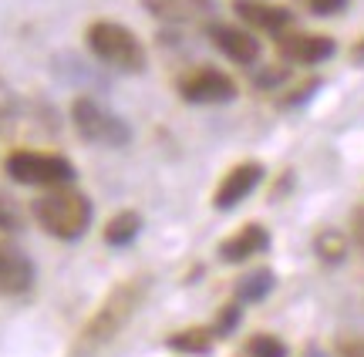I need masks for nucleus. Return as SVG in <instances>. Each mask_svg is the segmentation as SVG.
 <instances>
[{
  "mask_svg": "<svg viewBox=\"0 0 364 357\" xmlns=\"http://www.w3.org/2000/svg\"><path fill=\"white\" fill-rule=\"evenodd\" d=\"M145 293H149V280L145 277H132L125 283H118L115 290L102 300V307L88 317V324L81 327L78 341H75V357H88L95 351H102L105 344H112L118 334L129 327L135 310L142 307Z\"/></svg>",
  "mask_w": 364,
  "mask_h": 357,
  "instance_id": "obj_1",
  "label": "nucleus"
},
{
  "mask_svg": "<svg viewBox=\"0 0 364 357\" xmlns=\"http://www.w3.org/2000/svg\"><path fill=\"white\" fill-rule=\"evenodd\" d=\"M34 219L54 239H81L91 226V199L71 185H51L41 199H34Z\"/></svg>",
  "mask_w": 364,
  "mask_h": 357,
  "instance_id": "obj_2",
  "label": "nucleus"
},
{
  "mask_svg": "<svg viewBox=\"0 0 364 357\" xmlns=\"http://www.w3.org/2000/svg\"><path fill=\"white\" fill-rule=\"evenodd\" d=\"M88 48L102 65L115 67V71H129V75L145 71L142 40L135 38L125 24H115V21H95V24L88 27Z\"/></svg>",
  "mask_w": 364,
  "mask_h": 357,
  "instance_id": "obj_3",
  "label": "nucleus"
},
{
  "mask_svg": "<svg viewBox=\"0 0 364 357\" xmlns=\"http://www.w3.org/2000/svg\"><path fill=\"white\" fill-rule=\"evenodd\" d=\"M71 125L78 128V135L91 145H105V148H122L129 145L132 128L118 119L115 111H108L102 101H95L88 94L75 98L71 105Z\"/></svg>",
  "mask_w": 364,
  "mask_h": 357,
  "instance_id": "obj_4",
  "label": "nucleus"
},
{
  "mask_svg": "<svg viewBox=\"0 0 364 357\" xmlns=\"http://www.w3.org/2000/svg\"><path fill=\"white\" fill-rule=\"evenodd\" d=\"M4 169L14 182L21 185H41V189H51V185H68L75 179V165L65 155H48V152H11Z\"/></svg>",
  "mask_w": 364,
  "mask_h": 357,
  "instance_id": "obj_5",
  "label": "nucleus"
},
{
  "mask_svg": "<svg viewBox=\"0 0 364 357\" xmlns=\"http://www.w3.org/2000/svg\"><path fill=\"white\" fill-rule=\"evenodd\" d=\"M179 92L193 105H226L236 98V81L216 67H199L179 81Z\"/></svg>",
  "mask_w": 364,
  "mask_h": 357,
  "instance_id": "obj_6",
  "label": "nucleus"
},
{
  "mask_svg": "<svg viewBox=\"0 0 364 357\" xmlns=\"http://www.w3.org/2000/svg\"><path fill=\"white\" fill-rule=\"evenodd\" d=\"M260 179H263L260 162H240V165H233L230 172L223 175V182L216 185V196H213L216 209H233V206H240V202L260 185Z\"/></svg>",
  "mask_w": 364,
  "mask_h": 357,
  "instance_id": "obj_7",
  "label": "nucleus"
},
{
  "mask_svg": "<svg viewBox=\"0 0 364 357\" xmlns=\"http://www.w3.org/2000/svg\"><path fill=\"white\" fill-rule=\"evenodd\" d=\"M277 48H280V54H284L287 61H294V65H321V61H327L331 54L338 51L334 48V40L327 38V34H280V40H277Z\"/></svg>",
  "mask_w": 364,
  "mask_h": 357,
  "instance_id": "obj_8",
  "label": "nucleus"
},
{
  "mask_svg": "<svg viewBox=\"0 0 364 357\" xmlns=\"http://www.w3.org/2000/svg\"><path fill=\"white\" fill-rule=\"evenodd\" d=\"M209 38H213V44H216L230 61H236V65H257V61H260V40L253 38L250 31H243V27L213 24L209 27Z\"/></svg>",
  "mask_w": 364,
  "mask_h": 357,
  "instance_id": "obj_9",
  "label": "nucleus"
},
{
  "mask_svg": "<svg viewBox=\"0 0 364 357\" xmlns=\"http://www.w3.org/2000/svg\"><path fill=\"white\" fill-rule=\"evenodd\" d=\"M270 246V233H267V226L260 223H247L240 233H233L230 239H223L220 243V260L223 263H243L250 256H257Z\"/></svg>",
  "mask_w": 364,
  "mask_h": 357,
  "instance_id": "obj_10",
  "label": "nucleus"
},
{
  "mask_svg": "<svg viewBox=\"0 0 364 357\" xmlns=\"http://www.w3.org/2000/svg\"><path fill=\"white\" fill-rule=\"evenodd\" d=\"M236 13L247 21L250 27H260L270 34H284L287 27L294 24V13L277 4H263V0H236Z\"/></svg>",
  "mask_w": 364,
  "mask_h": 357,
  "instance_id": "obj_11",
  "label": "nucleus"
},
{
  "mask_svg": "<svg viewBox=\"0 0 364 357\" xmlns=\"http://www.w3.org/2000/svg\"><path fill=\"white\" fill-rule=\"evenodd\" d=\"M31 280H34V266L27 263L24 253H17L0 243V290L21 293L31 287Z\"/></svg>",
  "mask_w": 364,
  "mask_h": 357,
  "instance_id": "obj_12",
  "label": "nucleus"
},
{
  "mask_svg": "<svg viewBox=\"0 0 364 357\" xmlns=\"http://www.w3.org/2000/svg\"><path fill=\"white\" fill-rule=\"evenodd\" d=\"M142 229V216L139 212H118L112 223L105 226V243L108 246H129Z\"/></svg>",
  "mask_w": 364,
  "mask_h": 357,
  "instance_id": "obj_13",
  "label": "nucleus"
},
{
  "mask_svg": "<svg viewBox=\"0 0 364 357\" xmlns=\"http://www.w3.org/2000/svg\"><path fill=\"white\" fill-rule=\"evenodd\" d=\"M166 344H169L172 351H179V354H209V351H213V331H206V327H189V331L172 334Z\"/></svg>",
  "mask_w": 364,
  "mask_h": 357,
  "instance_id": "obj_14",
  "label": "nucleus"
},
{
  "mask_svg": "<svg viewBox=\"0 0 364 357\" xmlns=\"http://www.w3.org/2000/svg\"><path fill=\"white\" fill-rule=\"evenodd\" d=\"M273 270H257V273H247V277L236 283V297L240 300H247V304H257V300H263L267 293L273 290Z\"/></svg>",
  "mask_w": 364,
  "mask_h": 357,
  "instance_id": "obj_15",
  "label": "nucleus"
},
{
  "mask_svg": "<svg viewBox=\"0 0 364 357\" xmlns=\"http://www.w3.org/2000/svg\"><path fill=\"white\" fill-rule=\"evenodd\" d=\"M314 250H317V256L327 260V263H341V260L348 256V239L341 236L338 229H321L317 239H314Z\"/></svg>",
  "mask_w": 364,
  "mask_h": 357,
  "instance_id": "obj_16",
  "label": "nucleus"
},
{
  "mask_svg": "<svg viewBox=\"0 0 364 357\" xmlns=\"http://www.w3.org/2000/svg\"><path fill=\"white\" fill-rule=\"evenodd\" d=\"M250 357H287V344L277 334H253L247 341Z\"/></svg>",
  "mask_w": 364,
  "mask_h": 357,
  "instance_id": "obj_17",
  "label": "nucleus"
},
{
  "mask_svg": "<svg viewBox=\"0 0 364 357\" xmlns=\"http://www.w3.org/2000/svg\"><path fill=\"white\" fill-rule=\"evenodd\" d=\"M21 229V209L4 189H0V233H14Z\"/></svg>",
  "mask_w": 364,
  "mask_h": 357,
  "instance_id": "obj_18",
  "label": "nucleus"
},
{
  "mask_svg": "<svg viewBox=\"0 0 364 357\" xmlns=\"http://www.w3.org/2000/svg\"><path fill=\"white\" fill-rule=\"evenodd\" d=\"M304 11L317 13V17H334V13H344L351 0H300Z\"/></svg>",
  "mask_w": 364,
  "mask_h": 357,
  "instance_id": "obj_19",
  "label": "nucleus"
},
{
  "mask_svg": "<svg viewBox=\"0 0 364 357\" xmlns=\"http://www.w3.org/2000/svg\"><path fill=\"white\" fill-rule=\"evenodd\" d=\"M338 357H364V337H358V334L338 337Z\"/></svg>",
  "mask_w": 364,
  "mask_h": 357,
  "instance_id": "obj_20",
  "label": "nucleus"
},
{
  "mask_svg": "<svg viewBox=\"0 0 364 357\" xmlns=\"http://www.w3.org/2000/svg\"><path fill=\"white\" fill-rule=\"evenodd\" d=\"M236 324H240V307L226 304V307H223V314H220V320H216V327H213V334H216V337H223V334L230 331V327H236Z\"/></svg>",
  "mask_w": 364,
  "mask_h": 357,
  "instance_id": "obj_21",
  "label": "nucleus"
},
{
  "mask_svg": "<svg viewBox=\"0 0 364 357\" xmlns=\"http://www.w3.org/2000/svg\"><path fill=\"white\" fill-rule=\"evenodd\" d=\"M145 4H149L159 17H172V21H182V17H186L182 4H176V0H145Z\"/></svg>",
  "mask_w": 364,
  "mask_h": 357,
  "instance_id": "obj_22",
  "label": "nucleus"
},
{
  "mask_svg": "<svg viewBox=\"0 0 364 357\" xmlns=\"http://www.w3.org/2000/svg\"><path fill=\"white\" fill-rule=\"evenodd\" d=\"M351 236H354V243L364 250V206L351 216Z\"/></svg>",
  "mask_w": 364,
  "mask_h": 357,
  "instance_id": "obj_23",
  "label": "nucleus"
},
{
  "mask_svg": "<svg viewBox=\"0 0 364 357\" xmlns=\"http://www.w3.org/2000/svg\"><path fill=\"white\" fill-rule=\"evenodd\" d=\"M311 357H321V354H311Z\"/></svg>",
  "mask_w": 364,
  "mask_h": 357,
  "instance_id": "obj_24",
  "label": "nucleus"
}]
</instances>
